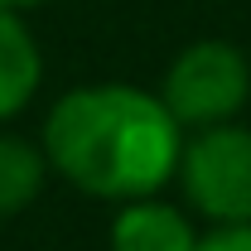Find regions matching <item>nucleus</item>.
<instances>
[{
    "label": "nucleus",
    "instance_id": "7ed1b4c3",
    "mask_svg": "<svg viewBox=\"0 0 251 251\" xmlns=\"http://www.w3.org/2000/svg\"><path fill=\"white\" fill-rule=\"evenodd\" d=\"M188 203L213 222H251V130L203 126L179 155Z\"/></svg>",
    "mask_w": 251,
    "mask_h": 251
},
{
    "label": "nucleus",
    "instance_id": "6e6552de",
    "mask_svg": "<svg viewBox=\"0 0 251 251\" xmlns=\"http://www.w3.org/2000/svg\"><path fill=\"white\" fill-rule=\"evenodd\" d=\"M0 5H10V10H20V5H39V0H0Z\"/></svg>",
    "mask_w": 251,
    "mask_h": 251
},
{
    "label": "nucleus",
    "instance_id": "423d86ee",
    "mask_svg": "<svg viewBox=\"0 0 251 251\" xmlns=\"http://www.w3.org/2000/svg\"><path fill=\"white\" fill-rule=\"evenodd\" d=\"M39 184H44V155L29 150L25 140L0 135V222L29 208Z\"/></svg>",
    "mask_w": 251,
    "mask_h": 251
},
{
    "label": "nucleus",
    "instance_id": "20e7f679",
    "mask_svg": "<svg viewBox=\"0 0 251 251\" xmlns=\"http://www.w3.org/2000/svg\"><path fill=\"white\" fill-rule=\"evenodd\" d=\"M198 237L179 208L130 198L111 218V251H193Z\"/></svg>",
    "mask_w": 251,
    "mask_h": 251
},
{
    "label": "nucleus",
    "instance_id": "0eeeda50",
    "mask_svg": "<svg viewBox=\"0 0 251 251\" xmlns=\"http://www.w3.org/2000/svg\"><path fill=\"white\" fill-rule=\"evenodd\" d=\"M193 251H251V222H218V232L198 237Z\"/></svg>",
    "mask_w": 251,
    "mask_h": 251
},
{
    "label": "nucleus",
    "instance_id": "f257e3e1",
    "mask_svg": "<svg viewBox=\"0 0 251 251\" xmlns=\"http://www.w3.org/2000/svg\"><path fill=\"white\" fill-rule=\"evenodd\" d=\"M184 126L164 106L126 82L77 87L44 121V159L63 179L97 198H150L179 169Z\"/></svg>",
    "mask_w": 251,
    "mask_h": 251
},
{
    "label": "nucleus",
    "instance_id": "f03ea898",
    "mask_svg": "<svg viewBox=\"0 0 251 251\" xmlns=\"http://www.w3.org/2000/svg\"><path fill=\"white\" fill-rule=\"evenodd\" d=\"M164 106L174 111L179 126H218L232 121L251 97V68L242 58L237 44L227 39H198L188 44L179 58L169 63L164 73Z\"/></svg>",
    "mask_w": 251,
    "mask_h": 251
},
{
    "label": "nucleus",
    "instance_id": "39448f33",
    "mask_svg": "<svg viewBox=\"0 0 251 251\" xmlns=\"http://www.w3.org/2000/svg\"><path fill=\"white\" fill-rule=\"evenodd\" d=\"M39 44L10 5H0V116H15L39 87Z\"/></svg>",
    "mask_w": 251,
    "mask_h": 251
}]
</instances>
